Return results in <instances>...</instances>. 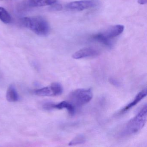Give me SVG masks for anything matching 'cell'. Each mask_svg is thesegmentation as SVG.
<instances>
[{
    "label": "cell",
    "instance_id": "5",
    "mask_svg": "<svg viewBox=\"0 0 147 147\" xmlns=\"http://www.w3.org/2000/svg\"><path fill=\"white\" fill-rule=\"evenodd\" d=\"M99 4L98 0H81L68 3L66 7L71 11H80L96 7Z\"/></svg>",
    "mask_w": 147,
    "mask_h": 147
},
{
    "label": "cell",
    "instance_id": "16",
    "mask_svg": "<svg viewBox=\"0 0 147 147\" xmlns=\"http://www.w3.org/2000/svg\"><path fill=\"white\" fill-rule=\"evenodd\" d=\"M51 8H52V10H54V11H59V10H61V9L62 7L61 6L59 5H54L52 6Z\"/></svg>",
    "mask_w": 147,
    "mask_h": 147
},
{
    "label": "cell",
    "instance_id": "6",
    "mask_svg": "<svg viewBox=\"0 0 147 147\" xmlns=\"http://www.w3.org/2000/svg\"><path fill=\"white\" fill-rule=\"evenodd\" d=\"M44 108L47 110L53 109L59 110L66 109L71 115H74L75 113V107L71 102L66 100L61 101L57 104L46 103L44 105Z\"/></svg>",
    "mask_w": 147,
    "mask_h": 147
},
{
    "label": "cell",
    "instance_id": "3",
    "mask_svg": "<svg viewBox=\"0 0 147 147\" xmlns=\"http://www.w3.org/2000/svg\"><path fill=\"white\" fill-rule=\"evenodd\" d=\"M93 93L91 88H80L72 91L69 95L70 102L74 106L81 107L91 101Z\"/></svg>",
    "mask_w": 147,
    "mask_h": 147
},
{
    "label": "cell",
    "instance_id": "4",
    "mask_svg": "<svg viewBox=\"0 0 147 147\" xmlns=\"http://www.w3.org/2000/svg\"><path fill=\"white\" fill-rule=\"evenodd\" d=\"M63 92V87L59 82H54L48 86L37 89L35 91V94L39 96H59Z\"/></svg>",
    "mask_w": 147,
    "mask_h": 147
},
{
    "label": "cell",
    "instance_id": "2",
    "mask_svg": "<svg viewBox=\"0 0 147 147\" xmlns=\"http://www.w3.org/2000/svg\"><path fill=\"white\" fill-rule=\"evenodd\" d=\"M147 105L143 106L137 114L129 120L125 125L122 134L130 135L137 133L143 128L147 121Z\"/></svg>",
    "mask_w": 147,
    "mask_h": 147
},
{
    "label": "cell",
    "instance_id": "8",
    "mask_svg": "<svg viewBox=\"0 0 147 147\" xmlns=\"http://www.w3.org/2000/svg\"><path fill=\"white\" fill-rule=\"evenodd\" d=\"M124 30V26L122 25H117L108 28L105 31L102 32L109 39L116 37L122 34Z\"/></svg>",
    "mask_w": 147,
    "mask_h": 147
},
{
    "label": "cell",
    "instance_id": "12",
    "mask_svg": "<svg viewBox=\"0 0 147 147\" xmlns=\"http://www.w3.org/2000/svg\"><path fill=\"white\" fill-rule=\"evenodd\" d=\"M19 95L18 92L13 85H11L7 89L6 93V99L10 102H14L18 101Z\"/></svg>",
    "mask_w": 147,
    "mask_h": 147
},
{
    "label": "cell",
    "instance_id": "7",
    "mask_svg": "<svg viewBox=\"0 0 147 147\" xmlns=\"http://www.w3.org/2000/svg\"><path fill=\"white\" fill-rule=\"evenodd\" d=\"M99 55V52L93 48H86L81 49L74 53L72 57L75 59H80L87 57H94Z\"/></svg>",
    "mask_w": 147,
    "mask_h": 147
},
{
    "label": "cell",
    "instance_id": "15",
    "mask_svg": "<svg viewBox=\"0 0 147 147\" xmlns=\"http://www.w3.org/2000/svg\"><path fill=\"white\" fill-rule=\"evenodd\" d=\"M109 81H110V82H111V83L112 85H113V86H119V82H118L116 80H115V79L111 78V79H110Z\"/></svg>",
    "mask_w": 147,
    "mask_h": 147
},
{
    "label": "cell",
    "instance_id": "1",
    "mask_svg": "<svg viewBox=\"0 0 147 147\" xmlns=\"http://www.w3.org/2000/svg\"><path fill=\"white\" fill-rule=\"evenodd\" d=\"M21 23L24 27L40 36H47L50 32L48 21L41 16L25 17L21 19Z\"/></svg>",
    "mask_w": 147,
    "mask_h": 147
},
{
    "label": "cell",
    "instance_id": "17",
    "mask_svg": "<svg viewBox=\"0 0 147 147\" xmlns=\"http://www.w3.org/2000/svg\"><path fill=\"white\" fill-rule=\"evenodd\" d=\"M138 2L140 5H145L147 3V0H138Z\"/></svg>",
    "mask_w": 147,
    "mask_h": 147
},
{
    "label": "cell",
    "instance_id": "11",
    "mask_svg": "<svg viewBox=\"0 0 147 147\" xmlns=\"http://www.w3.org/2000/svg\"><path fill=\"white\" fill-rule=\"evenodd\" d=\"M57 1V0H29V5L32 7H41L52 5Z\"/></svg>",
    "mask_w": 147,
    "mask_h": 147
},
{
    "label": "cell",
    "instance_id": "13",
    "mask_svg": "<svg viewBox=\"0 0 147 147\" xmlns=\"http://www.w3.org/2000/svg\"><path fill=\"white\" fill-rule=\"evenodd\" d=\"M0 20L5 24H9L11 20L10 14L4 7H0Z\"/></svg>",
    "mask_w": 147,
    "mask_h": 147
},
{
    "label": "cell",
    "instance_id": "14",
    "mask_svg": "<svg viewBox=\"0 0 147 147\" xmlns=\"http://www.w3.org/2000/svg\"><path fill=\"white\" fill-rule=\"evenodd\" d=\"M86 142V138L85 136L82 134H80L71 140L69 143V145L74 146V145H78V144H82Z\"/></svg>",
    "mask_w": 147,
    "mask_h": 147
},
{
    "label": "cell",
    "instance_id": "10",
    "mask_svg": "<svg viewBox=\"0 0 147 147\" xmlns=\"http://www.w3.org/2000/svg\"><path fill=\"white\" fill-rule=\"evenodd\" d=\"M92 38L94 41L100 43L108 48H111L112 47L113 43L111 39L105 36L102 32L93 35L92 37Z\"/></svg>",
    "mask_w": 147,
    "mask_h": 147
},
{
    "label": "cell",
    "instance_id": "9",
    "mask_svg": "<svg viewBox=\"0 0 147 147\" xmlns=\"http://www.w3.org/2000/svg\"><path fill=\"white\" fill-rule=\"evenodd\" d=\"M147 89L144 88L143 90L139 92L136 96L134 98V100L132 101L129 103L127 105L125 106L120 111L119 113H123L125 112L126 111L129 110L131 108L133 107L136 106L137 104H138L140 101H141L144 98H145L147 96Z\"/></svg>",
    "mask_w": 147,
    "mask_h": 147
}]
</instances>
